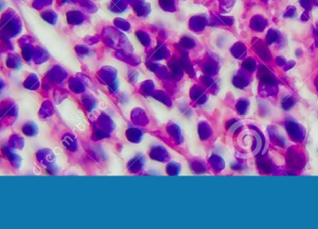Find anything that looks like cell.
<instances>
[{"mask_svg":"<svg viewBox=\"0 0 318 229\" xmlns=\"http://www.w3.org/2000/svg\"><path fill=\"white\" fill-rule=\"evenodd\" d=\"M287 128L289 130V134L295 139L301 138L303 137V131L300 128V126H298L295 123H289Z\"/></svg>","mask_w":318,"mask_h":229,"instance_id":"6da1fadb","label":"cell"},{"mask_svg":"<svg viewBox=\"0 0 318 229\" xmlns=\"http://www.w3.org/2000/svg\"><path fill=\"white\" fill-rule=\"evenodd\" d=\"M294 105V100L291 97H288L284 100L283 107L285 109H289Z\"/></svg>","mask_w":318,"mask_h":229,"instance_id":"7a4b0ae2","label":"cell"}]
</instances>
